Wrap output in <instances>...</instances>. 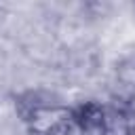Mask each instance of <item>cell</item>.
<instances>
[{"instance_id":"cell-1","label":"cell","mask_w":135,"mask_h":135,"mask_svg":"<svg viewBox=\"0 0 135 135\" xmlns=\"http://www.w3.org/2000/svg\"><path fill=\"white\" fill-rule=\"evenodd\" d=\"M70 118H72V112L65 110V108H57V105L38 108L30 116V129L34 133H38V135H49Z\"/></svg>"}]
</instances>
